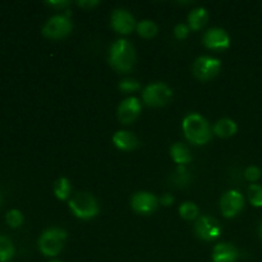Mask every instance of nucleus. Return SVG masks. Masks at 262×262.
Returning a JSON list of instances; mask_svg holds the SVG:
<instances>
[{
    "instance_id": "1",
    "label": "nucleus",
    "mask_w": 262,
    "mask_h": 262,
    "mask_svg": "<svg viewBox=\"0 0 262 262\" xmlns=\"http://www.w3.org/2000/svg\"><path fill=\"white\" fill-rule=\"evenodd\" d=\"M182 128L187 140L193 145H206L211 140L212 130L209 122L197 113L187 115L182 123Z\"/></svg>"
},
{
    "instance_id": "2",
    "label": "nucleus",
    "mask_w": 262,
    "mask_h": 262,
    "mask_svg": "<svg viewBox=\"0 0 262 262\" xmlns=\"http://www.w3.org/2000/svg\"><path fill=\"white\" fill-rule=\"evenodd\" d=\"M109 63L115 71L129 72L136 63V51L132 43L124 38L115 41L109 51Z\"/></svg>"
},
{
    "instance_id": "3",
    "label": "nucleus",
    "mask_w": 262,
    "mask_h": 262,
    "mask_svg": "<svg viewBox=\"0 0 262 262\" xmlns=\"http://www.w3.org/2000/svg\"><path fill=\"white\" fill-rule=\"evenodd\" d=\"M69 209L73 212L76 217L81 220H90L94 219L99 215L100 207L97 204L96 199L92 194L82 192L77 193L69 200Z\"/></svg>"
},
{
    "instance_id": "4",
    "label": "nucleus",
    "mask_w": 262,
    "mask_h": 262,
    "mask_svg": "<svg viewBox=\"0 0 262 262\" xmlns=\"http://www.w3.org/2000/svg\"><path fill=\"white\" fill-rule=\"evenodd\" d=\"M67 241V233L61 228H50L41 234L38 239V248L41 253L48 257L59 255Z\"/></svg>"
},
{
    "instance_id": "5",
    "label": "nucleus",
    "mask_w": 262,
    "mask_h": 262,
    "mask_svg": "<svg viewBox=\"0 0 262 262\" xmlns=\"http://www.w3.org/2000/svg\"><path fill=\"white\" fill-rule=\"evenodd\" d=\"M171 97H173V91L170 90V87L161 82L148 84L142 92L143 102L148 106H165L170 101Z\"/></svg>"
},
{
    "instance_id": "6",
    "label": "nucleus",
    "mask_w": 262,
    "mask_h": 262,
    "mask_svg": "<svg viewBox=\"0 0 262 262\" xmlns=\"http://www.w3.org/2000/svg\"><path fill=\"white\" fill-rule=\"evenodd\" d=\"M71 19L68 15L58 14L51 17L45 26L42 27V35L45 37L51 38V40H60V38L67 37L72 32Z\"/></svg>"
},
{
    "instance_id": "7",
    "label": "nucleus",
    "mask_w": 262,
    "mask_h": 262,
    "mask_svg": "<svg viewBox=\"0 0 262 262\" xmlns=\"http://www.w3.org/2000/svg\"><path fill=\"white\" fill-rule=\"evenodd\" d=\"M220 68H222V63H220L219 59L204 55L196 59L193 67H192V72L196 76V78L206 82L216 77L219 74Z\"/></svg>"
},
{
    "instance_id": "8",
    "label": "nucleus",
    "mask_w": 262,
    "mask_h": 262,
    "mask_svg": "<svg viewBox=\"0 0 262 262\" xmlns=\"http://www.w3.org/2000/svg\"><path fill=\"white\" fill-rule=\"evenodd\" d=\"M194 233L200 239L211 242V241L217 239L220 237L222 227L215 217L204 215V216L197 219L196 224H194Z\"/></svg>"
},
{
    "instance_id": "9",
    "label": "nucleus",
    "mask_w": 262,
    "mask_h": 262,
    "mask_svg": "<svg viewBox=\"0 0 262 262\" xmlns=\"http://www.w3.org/2000/svg\"><path fill=\"white\" fill-rule=\"evenodd\" d=\"M245 207V197L239 191L230 189L220 200V211L228 219L235 217Z\"/></svg>"
},
{
    "instance_id": "10",
    "label": "nucleus",
    "mask_w": 262,
    "mask_h": 262,
    "mask_svg": "<svg viewBox=\"0 0 262 262\" xmlns=\"http://www.w3.org/2000/svg\"><path fill=\"white\" fill-rule=\"evenodd\" d=\"M158 197L150 192H137V193L133 194L132 200H130L132 209L141 215L152 214L158 209Z\"/></svg>"
},
{
    "instance_id": "11",
    "label": "nucleus",
    "mask_w": 262,
    "mask_h": 262,
    "mask_svg": "<svg viewBox=\"0 0 262 262\" xmlns=\"http://www.w3.org/2000/svg\"><path fill=\"white\" fill-rule=\"evenodd\" d=\"M141 109H142V105L137 97H128L118 106V119L122 124H130L137 119Z\"/></svg>"
},
{
    "instance_id": "12",
    "label": "nucleus",
    "mask_w": 262,
    "mask_h": 262,
    "mask_svg": "<svg viewBox=\"0 0 262 262\" xmlns=\"http://www.w3.org/2000/svg\"><path fill=\"white\" fill-rule=\"evenodd\" d=\"M135 17L125 9H115L112 14V27L122 35H129L136 28Z\"/></svg>"
},
{
    "instance_id": "13",
    "label": "nucleus",
    "mask_w": 262,
    "mask_h": 262,
    "mask_svg": "<svg viewBox=\"0 0 262 262\" xmlns=\"http://www.w3.org/2000/svg\"><path fill=\"white\" fill-rule=\"evenodd\" d=\"M202 41H204V45L211 50H225L230 45L229 35L223 28H210L205 33Z\"/></svg>"
},
{
    "instance_id": "14",
    "label": "nucleus",
    "mask_w": 262,
    "mask_h": 262,
    "mask_svg": "<svg viewBox=\"0 0 262 262\" xmlns=\"http://www.w3.org/2000/svg\"><path fill=\"white\" fill-rule=\"evenodd\" d=\"M238 250L232 243H219L212 251V261L214 262H235L237 261Z\"/></svg>"
},
{
    "instance_id": "15",
    "label": "nucleus",
    "mask_w": 262,
    "mask_h": 262,
    "mask_svg": "<svg viewBox=\"0 0 262 262\" xmlns=\"http://www.w3.org/2000/svg\"><path fill=\"white\" fill-rule=\"evenodd\" d=\"M113 143L115 145V147L122 151H132L137 147L140 141H138V138L132 132H128V130H118L113 136Z\"/></svg>"
},
{
    "instance_id": "16",
    "label": "nucleus",
    "mask_w": 262,
    "mask_h": 262,
    "mask_svg": "<svg viewBox=\"0 0 262 262\" xmlns=\"http://www.w3.org/2000/svg\"><path fill=\"white\" fill-rule=\"evenodd\" d=\"M238 127L237 123L234 120L229 119V118H223V119L217 120L214 125L212 133L216 135L220 138H229L237 133Z\"/></svg>"
},
{
    "instance_id": "17",
    "label": "nucleus",
    "mask_w": 262,
    "mask_h": 262,
    "mask_svg": "<svg viewBox=\"0 0 262 262\" xmlns=\"http://www.w3.org/2000/svg\"><path fill=\"white\" fill-rule=\"evenodd\" d=\"M209 20V13L205 8H194L188 14V27L192 31H200Z\"/></svg>"
},
{
    "instance_id": "18",
    "label": "nucleus",
    "mask_w": 262,
    "mask_h": 262,
    "mask_svg": "<svg viewBox=\"0 0 262 262\" xmlns=\"http://www.w3.org/2000/svg\"><path fill=\"white\" fill-rule=\"evenodd\" d=\"M170 155L171 159L176 161L178 165H186V164H189L192 160L191 151L188 150L186 145L181 142L174 143L170 147Z\"/></svg>"
},
{
    "instance_id": "19",
    "label": "nucleus",
    "mask_w": 262,
    "mask_h": 262,
    "mask_svg": "<svg viewBox=\"0 0 262 262\" xmlns=\"http://www.w3.org/2000/svg\"><path fill=\"white\" fill-rule=\"evenodd\" d=\"M72 192V186L71 182L67 178L61 177L58 181L54 183V193H55L56 199L60 200V201H66V200L69 199Z\"/></svg>"
},
{
    "instance_id": "20",
    "label": "nucleus",
    "mask_w": 262,
    "mask_h": 262,
    "mask_svg": "<svg viewBox=\"0 0 262 262\" xmlns=\"http://www.w3.org/2000/svg\"><path fill=\"white\" fill-rule=\"evenodd\" d=\"M15 250L9 238L0 235V262H8L13 258Z\"/></svg>"
},
{
    "instance_id": "21",
    "label": "nucleus",
    "mask_w": 262,
    "mask_h": 262,
    "mask_svg": "<svg viewBox=\"0 0 262 262\" xmlns=\"http://www.w3.org/2000/svg\"><path fill=\"white\" fill-rule=\"evenodd\" d=\"M136 30H137L138 35L143 38H152L154 36H156L158 33V26L152 22V20H141L140 23H137L136 26Z\"/></svg>"
},
{
    "instance_id": "22",
    "label": "nucleus",
    "mask_w": 262,
    "mask_h": 262,
    "mask_svg": "<svg viewBox=\"0 0 262 262\" xmlns=\"http://www.w3.org/2000/svg\"><path fill=\"white\" fill-rule=\"evenodd\" d=\"M179 215L184 220H194L199 216V207L193 202H183L179 206Z\"/></svg>"
},
{
    "instance_id": "23",
    "label": "nucleus",
    "mask_w": 262,
    "mask_h": 262,
    "mask_svg": "<svg viewBox=\"0 0 262 262\" xmlns=\"http://www.w3.org/2000/svg\"><path fill=\"white\" fill-rule=\"evenodd\" d=\"M248 200L255 207H262V186L251 184L248 188Z\"/></svg>"
},
{
    "instance_id": "24",
    "label": "nucleus",
    "mask_w": 262,
    "mask_h": 262,
    "mask_svg": "<svg viewBox=\"0 0 262 262\" xmlns=\"http://www.w3.org/2000/svg\"><path fill=\"white\" fill-rule=\"evenodd\" d=\"M5 220L10 228H19L23 223V215L19 210H10L7 212Z\"/></svg>"
},
{
    "instance_id": "25",
    "label": "nucleus",
    "mask_w": 262,
    "mask_h": 262,
    "mask_svg": "<svg viewBox=\"0 0 262 262\" xmlns=\"http://www.w3.org/2000/svg\"><path fill=\"white\" fill-rule=\"evenodd\" d=\"M118 89L123 92H133V91H137V90L141 89V84L140 82H137L136 79L132 78H127V79H123L120 81V83L118 84Z\"/></svg>"
},
{
    "instance_id": "26",
    "label": "nucleus",
    "mask_w": 262,
    "mask_h": 262,
    "mask_svg": "<svg viewBox=\"0 0 262 262\" xmlns=\"http://www.w3.org/2000/svg\"><path fill=\"white\" fill-rule=\"evenodd\" d=\"M245 177L247 181L250 182H256L261 178V169L258 166L251 165L246 169L245 171Z\"/></svg>"
},
{
    "instance_id": "27",
    "label": "nucleus",
    "mask_w": 262,
    "mask_h": 262,
    "mask_svg": "<svg viewBox=\"0 0 262 262\" xmlns=\"http://www.w3.org/2000/svg\"><path fill=\"white\" fill-rule=\"evenodd\" d=\"M189 27L187 25H184V23H179V25H177L176 27H174V35H176V37L178 38V40H184V38H187V36H188L189 33Z\"/></svg>"
},
{
    "instance_id": "28",
    "label": "nucleus",
    "mask_w": 262,
    "mask_h": 262,
    "mask_svg": "<svg viewBox=\"0 0 262 262\" xmlns=\"http://www.w3.org/2000/svg\"><path fill=\"white\" fill-rule=\"evenodd\" d=\"M77 4L83 9H92V8L97 7L100 2H97V0H79V2H77Z\"/></svg>"
},
{
    "instance_id": "29",
    "label": "nucleus",
    "mask_w": 262,
    "mask_h": 262,
    "mask_svg": "<svg viewBox=\"0 0 262 262\" xmlns=\"http://www.w3.org/2000/svg\"><path fill=\"white\" fill-rule=\"evenodd\" d=\"M160 202H161V205H164V206H170V205H173V202H174V197L171 196L170 193H165L161 196Z\"/></svg>"
},
{
    "instance_id": "30",
    "label": "nucleus",
    "mask_w": 262,
    "mask_h": 262,
    "mask_svg": "<svg viewBox=\"0 0 262 262\" xmlns=\"http://www.w3.org/2000/svg\"><path fill=\"white\" fill-rule=\"evenodd\" d=\"M48 5H50V7H55V8H64V7H68L71 3L67 2V0H60V2H48L46 3Z\"/></svg>"
},
{
    "instance_id": "31",
    "label": "nucleus",
    "mask_w": 262,
    "mask_h": 262,
    "mask_svg": "<svg viewBox=\"0 0 262 262\" xmlns=\"http://www.w3.org/2000/svg\"><path fill=\"white\" fill-rule=\"evenodd\" d=\"M258 233H260V237H261V239H262V223L260 224V229H258Z\"/></svg>"
},
{
    "instance_id": "32",
    "label": "nucleus",
    "mask_w": 262,
    "mask_h": 262,
    "mask_svg": "<svg viewBox=\"0 0 262 262\" xmlns=\"http://www.w3.org/2000/svg\"><path fill=\"white\" fill-rule=\"evenodd\" d=\"M50 262H61V261H58V260H53V261H50Z\"/></svg>"
}]
</instances>
